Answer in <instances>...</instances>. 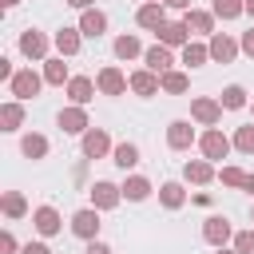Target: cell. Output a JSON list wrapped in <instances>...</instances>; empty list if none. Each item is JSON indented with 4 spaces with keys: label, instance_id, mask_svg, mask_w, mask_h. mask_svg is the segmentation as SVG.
Here are the masks:
<instances>
[{
    "label": "cell",
    "instance_id": "4dcf8cb0",
    "mask_svg": "<svg viewBox=\"0 0 254 254\" xmlns=\"http://www.w3.org/2000/svg\"><path fill=\"white\" fill-rule=\"evenodd\" d=\"M16 127H20V107L8 103V107H4V131H16Z\"/></svg>",
    "mask_w": 254,
    "mask_h": 254
},
{
    "label": "cell",
    "instance_id": "52a82bcc",
    "mask_svg": "<svg viewBox=\"0 0 254 254\" xmlns=\"http://www.w3.org/2000/svg\"><path fill=\"white\" fill-rule=\"evenodd\" d=\"M139 24H143V28H163V24H167V20H163V8H159V4L139 8Z\"/></svg>",
    "mask_w": 254,
    "mask_h": 254
},
{
    "label": "cell",
    "instance_id": "7bdbcfd3",
    "mask_svg": "<svg viewBox=\"0 0 254 254\" xmlns=\"http://www.w3.org/2000/svg\"><path fill=\"white\" fill-rule=\"evenodd\" d=\"M67 4H75V8H87V4H91V0H67Z\"/></svg>",
    "mask_w": 254,
    "mask_h": 254
},
{
    "label": "cell",
    "instance_id": "603a6c76",
    "mask_svg": "<svg viewBox=\"0 0 254 254\" xmlns=\"http://www.w3.org/2000/svg\"><path fill=\"white\" fill-rule=\"evenodd\" d=\"M56 44H60V52H64V56H71V52H75V48H79V36H75V32H71V28H64V32H60V36H56Z\"/></svg>",
    "mask_w": 254,
    "mask_h": 254
},
{
    "label": "cell",
    "instance_id": "6da1fadb",
    "mask_svg": "<svg viewBox=\"0 0 254 254\" xmlns=\"http://www.w3.org/2000/svg\"><path fill=\"white\" fill-rule=\"evenodd\" d=\"M12 91H16L20 99H32V95L40 91V75H36V71H20V75H12Z\"/></svg>",
    "mask_w": 254,
    "mask_h": 254
},
{
    "label": "cell",
    "instance_id": "f546056e",
    "mask_svg": "<svg viewBox=\"0 0 254 254\" xmlns=\"http://www.w3.org/2000/svg\"><path fill=\"white\" fill-rule=\"evenodd\" d=\"M163 202H167V206H179V202H183V187H179V183H167V187H163Z\"/></svg>",
    "mask_w": 254,
    "mask_h": 254
},
{
    "label": "cell",
    "instance_id": "277c9868",
    "mask_svg": "<svg viewBox=\"0 0 254 254\" xmlns=\"http://www.w3.org/2000/svg\"><path fill=\"white\" fill-rule=\"evenodd\" d=\"M103 28H107V16L103 12H83V20H79V32L83 36H99Z\"/></svg>",
    "mask_w": 254,
    "mask_h": 254
},
{
    "label": "cell",
    "instance_id": "e0dca14e",
    "mask_svg": "<svg viewBox=\"0 0 254 254\" xmlns=\"http://www.w3.org/2000/svg\"><path fill=\"white\" fill-rule=\"evenodd\" d=\"M147 190H151V183H147V179H127V183H123V194H127V198H135V202H139V198H147Z\"/></svg>",
    "mask_w": 254,
    "mask_h": 254
},
{
    "label": "cell",
    "instance_id": "8fae6325",
    "mask_svg": "<svg viewBox=\"0 0 254 254\" xmlns=\"http://www.w3.org/2000/svg\"><path fill=\"white\" fill-rule=\"evenodd\" d=\"M167 139H171V147H190V139H194L190 135V123H171V135Z\"/></svg>",
    "mask_w": 254,
    "mask_h": 254
},
{
    "label": "cell",
    "instance_id": "cb8c5ba5",
    "mask_svg": "<svg viewBox=\"0 0 254 254\" xmlns=\"http://www.w3.org/2000/svg\"><path fill=\"white\" fill-rule=\"evenodd\" d=\"M67 91H71V99H75V103H87V99H91V79H71V87H67Z\"/></svg>",
    "mask_w": 254,
    "mask_h": 254
},
{
    "label": "cell",
    "instance_id": "9c48e42d",
    "mask_svg": "<svg viewBox=\"0 0 254 254\" xmlns=\"http://www.w3.org/2000/svg\"><path fill=\"white\" fill-rule=\"evenodd\" d=\"M210 56L226 64V60H234V44H230L226 36H214V40H210Z\"/></svg>",
    "mask_w": 254,
    "mask_h": 254
},
{
    "label": "cell",
    "instance_id": "f35d334b",
    "mask_svg": "<svg viewBox=\"0 0 254 254\" xmlns=\"http://www.w3.org/2000/svg\"><path fill=\"white\" fill-rule=\"evenodd\" d=\"M242 48H246V52L254 56V32H246V36H242Z\"/></svg>",
    "mask_w": 254,
    "mask_h": 254
},
{
    "label": "cell",
    "instance_id": "d6986e66",
    "mask_svg": "<svg viewBox=\"0 0 254 254\" xmlns=\"http://www.w3.org/2000/svg\"><path fill=\"white\" fill-rule=\"evenodd\" d=\"M115 56H123V60L139 56V40H135V36H119V40H115Z\"/></svg>",
    "mask_w": 254,
    "mask_h": 254
},
{
    "label": "cell",
    "instance_id": "ac0fdd59",
    "mask_svg": "<svg viewBox=\"0 0 254 254\" xmlns=\"http://www.w3.org/2000/svg\"><path fill=\"white\" fill-rule=\"evenodd\" d=\"M20 48H24L28 56H44V48H48V44H44V36H40V32H28V36L20 40Z\"/></svg>",
    "mask_w": 254,
    "mask_h": 254
},
{
    "label": "cell",
    "instance_id": "7402d4cb",
    "mask_svg": "<svg viewBox=\"0 0 254 254\" xmlns=\"http://www.w3.org/2000/svg\"><path fill=\"white\" fill-rule=\"evenodd\" d=\"M246 4L242 0H214V16H222V20H230V16H238Z\"/></svg>",
    "mask_w": 254,
    "mask_h": 254
},
{
    "label": "cell",
    "instance_id": "ab89813d",
    "mask_svg": "<svg viewBox=\"0 0 254 254\" xmlns=\"http://www.w3.org/2000/svg\"><path fill=\"white\" fill-rule=\"evenodd\" d=\"M87 254H107V246H99V242L91 238V246H87Z\"/></svg>",
    "mask_w": 254,
    "mask_h": 254
},
{
    "label": "cell",
    "instance_id": "484cf974",
    "mask_svg": "<svg viewBox=\"0 0 254 254\" xmlns=\"http://www.w3.org/2000/svg\"><path fill=\"white\" fill-rule=\"evenodd\" d=\"M187 28H194V32H210V16H206V12H190V16H187Z\"/></svg>",
    "mask_w": 254,
    "mask_h": 254
},
{
    "label": "cell",
    "instance_id": "8992f818",
    "mask_svg": "<svg viewBox=\"0 0 254 254\" xmlns=\"http://www.w3.org/2000/svg\"><path fill=\"white\" fill-rule=\"evenodd\" d=\"M103 151H107V135H103V131H91V135H83V155L99 159Z\"/></svg>",
    "mask_w": 254,
    "mask_h": 254
},
{
    "label": "cell",
    "instance_id": "4316f807",
    "mask_svg": "<svg viewBox=\"0 0 254 254\" xmlns=\"http://www.w3.org/2000/svg\"><path fill=\"white\" fill-rule=\"evenodd\" d=\"M183 60H187L190 67H198V64L206 60V48H198V44H187V52H183Z\"/></svg>",
    "mask_w": 254,
    "mask_h": 254
},
{
    "label": "cell",
    "instance_id": "e575fe53",
    "mask_svg": "<svg viewBox=\"0 0 254 254\" xmlns=\"http://www.w3.org/2000/svg\"><path fill=\"white\" fill-rule=\"evenodd\" d=\"M4 210H8V214H24V198H20V194H8V198H4Z\"/></svg>",
    "mask_w": 254,
    "mask_h": 254
},
{
    "label": "cell",
    "instance_id": "4fadbf2b",
    "mask_svg": "<svg viewBox=\"0 0 254 254\" xmlns=\"http://www.w3.org/2000/svg\"><path fill=\"white\" fill-rule=\"evenodd\" d=\"M131 87H135L139 95H155V87H159V83H155V75H151V71H139V75H131Z\"/></svg>",
    "mask_w": 254,
    "mask_h": 254
},
{
    "label": "cell",
    "instance_id": "3957f363",
    "mask_svg": "<svg viewBox=\"0 0 254 254\" xmlns=\"http://www.w3.org/2000/svg\"><path fill=\"white\" fill-rule=\"evenodd\" d=\"M71 230H75L79 238H95V230H99V218H95V210H79V214L71 218Z\"/></svg>",
    "mask_w": 254,
    "mask_h": 254
},
{
    "label": "cell",
    "instance_id": "60d3db41",
    "mask_svg": "<svg viewBox=\"0 0 254 254\" xmlns=\"http://www.w3.org/2000/svg\"><path fill=\"white\" fill-rule=\"evenodd\" d=\"M242 187H246V190L254 194V175H246V183H242Z\"/></svg>",
    "mask_w": 254,
    "mask_h": 254
},
{
    "label": "cell",
    "instance_id": "ba28073f",
    "mask_svg": "<svg viewBox=\"0 0 254 254\" xmlns=\"http://www.w3.org/2000/svg\"><path fill=\"white\" fill-rule=\"evenodd\" d=\"M187 32H190L187 24H163V28H159L163 44H183V40H187Z\"/></svg>",
    "mask_w": 254,
    "mask_h": 254
},
{
    "label": "cell",
    "instance_id": "836d02e7",
    "mask_svg": "<svg viewBox=\"0 0 254 254\" xmlns=\"http://www.w3.org/2000/svg\"><path fill=\"white\" fill-rule=\"evenodd\" d=\"M222 183H230V187H242V183H246V175H242V171H234V167H226V171H222Z\"/></svg>",
    "mask_w": 254,
    "mask_h": 254
},
{
    "label": "cell",
    "instance_id": "d4e9b609",
    "mask_svg": "<svg viewBox=\"0 0 254 254\" xmlns=\"http://www.w3.org/2000/svg\"><path fill=\"white\" fill-rule=\"evenodd\" d=\"M44 151H48V143H44L40 135H28V139H24V155H28V159H40Z\"/></svg>",
    "mask_w": 254,
    "mask_h": 254
},
{
    "label": "cell",
    "instance_id": "f1b7e54d",
    "mask_svg": "<svg viewBox=\"0 0 254 254\" xmlns=\"http://www.w3.org/2000/svg\"><path fill=\"white\" fill-rule=\"evenodd\" d=\"M222 103H226V107H242V103H246V91H242V87H226V91H222Z\"/></svg>",
    "mask_w": 254,
    "mask_h": 254
},
{
    "label": "cell",
    "instance_id": "5b68a950",
    "mask_svg": "<svg viewBox=\"0 0 254 254\" xmlns=\"http://www.w3.org/2000/svg\"><path fill=\"white\" fill-rule=\"evenodd\" d=\"M36 226H40V234H56V230H60V214H56L52 206H40V210H36Z\"/></svg>",
    "mask_w": 254,
    "mask_h": 254
},
{
    "label": "cell",
    "instance_id": "b9f144b4",
    "mask_svg": "<svg viewBox=\"0 0 254 254\" xmlns=\"http://www.w3.org/2000/svg\"><path fill=\"white\" fill-rule=\"evenodd\" d=\"M167 4H171V8H187L190 0H167Z\"/></svg>",
    "mask_w": 254,
    "mask_h": 254
},
{
    "label": "cell",
    "instance_id": "30bf717a",
    "mask_svg": "<svg viewBox=\"0 0 254 254\" xmlns=\"http://www.w3.org/2000/svg\"><path fill=\"white\" fill-rule=\"evenodd\" d=\"M99 87H103L107 95H119V91H123V75H119L115 67H107V71L99 75Z\"/></svg>",
    "mask_w": 254,
    "mask_h": 254
},
{
    "label": "cell",
    "instance_id": "d6a6232c",
    "mask_svg": "<svg viewBox=\"0 0 254 254\" xmlns=\"http://www.w3.org/2000/svg\"><path fill=\"white\" fill-rule=\"evenodd\" d=\"M64 75H67L64 71V60H52L48 64V83H64Z\"/></svg>",
    "mask_w": 254,
    "mask_h": 254
},
{
    "label": "cell",
    "instance_id": "ee69618b",
    "mask_svg": "<svg viewBox=\"0 0 254 254\" xmlns=\"http://www.w3.org/2000/svg\"><path fill=\"white\" fill-rule=\"evenodd\" d=\"M246 12H250V16H254V0H246Z\"/></svg>",
    "mask_w": 254,
    "mask_h": 254
},
{
    "label": "cell",
    "instance_id": "8d00e7d4",
    "mask_svg": "<svg viewBox=\"0 0 254 254\" xmlns=\"http://www.w3.org/2000/svg\"><path fill=\"white\" fill-rule=\"evenodd\" d=\"M238 254H254V234H238Z\"/></svg>",
    "mask_w": 254,
    "mask_h": 254
},
{
    "label": "cell",
    "instance_id": "5bb4252c",
    "mask_svg": "<svg viewBox=\"0 0 254 254\" xmlns=\"http://www.w3.org/2000/svg\"><path fill=\"white\" fill-rule=\"evenodd\" d=\"M194 119L214 123V119H218V103H210V99H194Z\"/></svg>",
    "mask_w": 254,
    "mask_h": 254
},
{
    "label": "cell",
    "instance_id": "7c38bea8",
    "mask_svg": "<svg viewBox=\"0 0 254 254\" xmlns=\"http://www.w3.org/2000/svg\"><path fill=\"white\" fill-rule=\"evenodd\" d=\"M206 238H210V242H226V238H230V222H226V218H210V222H206Z\"/></svg>",
    "mask_w": 254,
    "mask_h": 254
},
{
    "label": "cell",
    "instance_id": "44dd1931",
    "mask_svg": "<svg viewBox=\"0 0 254 254\" xmlns=\"http://www.w3.org/2000/svg\"><path fill=\"white\" fill-rule=\"evenodd\" d=\"M91 194H95V202H99V206H115V198H119L111 183H95V190H91Z\"/></svg>",
    "mask_w": 254,
    "mask_h": 254
},
{
    "label": "cell",
    "instance_id": "7a4b0ae2",
    "mask_svg": "<svg viewBox=\"0 0 254 254\" xmlns=\"http://www.w3.org/2000/svg\"><path fill=\"white\" fill-rule=\"evenodd\" d=\"M202 151H206V159H222V155L230 151V143H226L222 131H206V135H202Z\"/></svg>",
    "mask_w": 254,
    "mask_h": 254
},
{
    "label": "cell",
    "instance_id": "ffe728a7",
    "mask_svg": "<svg viewBox=\"0 0 254 254\" xmlns=\"http://www.w3.org/2000/svg\"><path fill=\"white\" fill-rule=\"evenodd\" d=\"M147 64H151V71H167L171 52H167V48H151V52H147Z\"/></svg>",
    "mask_w": 254,
    "mask_h": 254
},
{
    "label": "cell",
    "instance_id": "f6af8a7d",
    "mask_svg": "<svg viewBox=\"0 0 254 254\" xmlns=\"http://www.w3.org/2000/svg\"><path fill=\"white\" fill-rule=\"evenodd\" d=\"M4 4H16V0H4Z\"/></svg>",
    "mask_w": 254,
    "mask_h": 254
},
{
    "label": "cell",
    "instance_id": "9a60e30c",
    "mask_svg": "<svg viewBox=\"0 0 254 254\" xmlns=\"http://www.w3.org/2000/svg\"><path fill=\"white\" fill-rule=\"evenodd\" d=\"M60 127H64V131H83V127H87V119H83V111H75V107H71V111H64V115H60Z\"/></svg>",
    "mask_w": 254,
    "mask_h": 254
},
{
    "label": "cell",
    "instance_id": "2e32d148",
    "mask_svg": "<svg viewBox=\"0 0 254 254\" xmlns=\"http://www.w3.org/2000/svg\"><path fill=\"white\" fill-rule=\"evenodd\" d=\"M115 163L127 171V167H135V163H139V151H135L131 143H119V147H115Z\"/></svg>",
    "mask_w": 254,
    "mask_h": 254
},
{
    "label": "cell",
    "instance_id": "83f0119b",
    "mask_svg": "<svg viewBox=\"0 0 254 254\" xmlns=\"http://www.w3.org/2000/svg\"><path fill=\"white\" fill-rule=\"evenodd\" d=\"M163 87H167V91H187V75L167 71V75H163Z\"/></svg>",
    "mask_w": 254,
    "mask_h": 254
},
{
    "label": "cell",
    "instance_id": "1f68e13d",
    "mask_svg": "<svg viewBox=\"0 0 254 254\" xmlns=\"http://www.w3.org/2000/svg\"><path fill=\"white\" fill-rule=\"evenodd\" d=\"M187 179H194V183H206V179H210V167H206V163H190V167H187Z\"/></svg>",
    "mask_w": 254,
    "mask_h": 254
},
{
    "label": "cell",
    "instance_id": "d590c367",
    "mask_svg": "<svg viewBox=\"0 0 254 254\" xmlns=\"http://www.w3.org/2000/svg\"><path fill=\"white\" fill-rule=\"evenodd\" d=\"M238 147L242 151H254V127H242L238 131Z\"/></svg>",
    "mask_w": 254,
    "mask_h": 254
},
{
    "label": "cell",
    "instance_id": "74e56055",
    "mask_svg": "<svg viewBox=\"0 0 254 254\" xmlns=\"http://www.w3.org/2000/svg\"><path fill=\"white\" fill-rule=\"evenodd\" d=\"M24 254H52V250H48L44 242H28V246H24Z\"/></svg>",
    "mask_w": 254,
    "mask_h": 254
}]
</instances>
